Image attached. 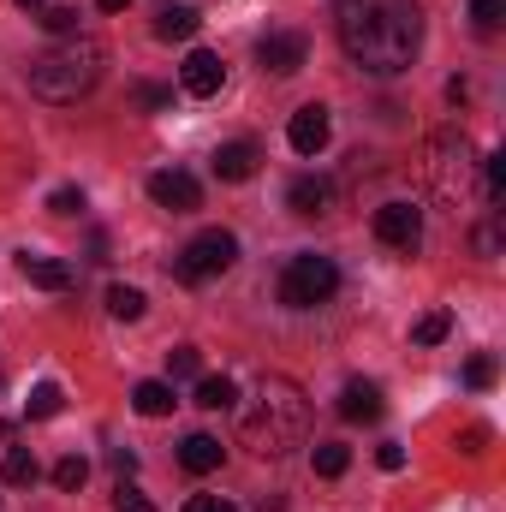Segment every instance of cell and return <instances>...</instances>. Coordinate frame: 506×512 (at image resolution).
<instances>
[{"instance_id": "obj_1", "label": "cell", "mask_w": 506, "mask_h": 512, "mask_svg": "<svg viewBox=\"0 0 506 512\" xmlns=\"http://www.w3.org/2000/svg\"><path fill=\"white\" fill-rule=\"evenodd\" d=\"M334 30L352 66L376 72V78H399L417 60L423 42V12L417 0H334Z\"/></svg>"}, {"instance_id": "obj_32", "label": "cell", "mask_w": 506, "mask_h": 512, "mask_svg": "<svg viewBox=\"0 0 506 512\" xmlns=\"http://www.w3.org/2000/svg\"><path fill=\"white\" fill-rule=\"evenodd\" d=\"M465 382L471 387H495V358H471V364H465Z\"/></svg>"}, {"instance_id": "obj_37", "label": "cell", "mask_w": 506, "mask_h": 512, "mask_svg": "<svg viewBox=\"0 0 506 512\" xmlns=\"http://www.w3.org/2000/svg\"><path fill=\"white\" fill-rule=\"evenodd\" d=\"M114 471H120V477H131V471H137V453H126V447H114Z\"/></svg>"}, {"instance_id": "obj_30", "label": "cell", "mask_w": 506, "mask_h": 512, "mask_svg": "<svg viewBox=\"0 0 506 512\" xmlns=\"http://www.w3.org/2000/svg\"><path fill=\"white\" fill-rule=\"evenodd\" d=\"M48 209H54V215H78V209H84V191H78V185H60V191L48 197Z\"/></svg>"}, {"instance_id": "obj_29", "label": "cell", "mask_w": 506, "mask_h": 512, "mask_svg": "<svg viewBox=\"0 0 506 512\" xmlns=\"http://www.w3.org/2000/svg\"><path fill=\"white\" fill-rule=\"evenodd\" d=\"M167 370H173V376H197V370H203V352H197V346H173V352H167Z\"/></svg>"}, {"instance_id": "obj_5", "label": "cell", "mask_w": 506, "mask_h": 512, "mask_svg": "<svg viewBox=\"0 0 506 512\" xmlns=\"http://www.w3.org/2000/svg\"><path fill=\"white\" fill-rule=\"evenodd\" d=\"M340 292V268H334V256H292L286 268H280V304L286 310H316V304H328Z\"/></svg>"}, {"instance_id": "obj_7", "label": "cell", "mask_w": 506, "mask_h": 512, "mask_svg": "<svg viewBox=\"0 0 506 512\" xmlns=\"http://www.w3.org/2000/svg\"><path fill=\"white\" fill-rule=\"evenodd\" d=\"M149 197H155V209H167V215H191V209H203V185H197L185 167H161V173H149Z\"/></svg>"}, {"instance_id": "obj_35", "label": "cell", "mask_w": 506, "mask_h": 512, "mask_svg": "<svg viewBox=\"0 0 506 512\" xmlns=\"http://www.w3.org/2000/svg\"><path fill=\"white\" fill-rule=\"evenodd\" d=\"M179 512H239V507H233V501H221V495H191Z\"/></svg>"}, {"instance_id": "obj_24", "label": "cell", "mask_w": 506, "mask_h": 512, "mask_svg": "<svg viewBox=\"0 0 506 512\" xmlns=\"http://www.w3.org/2000/svg\"><path fill=\"white\" fill-rule=\"evenodd\" d=\"M471 24H477L483 36H495L506 24V0H471Z\"/></svg>"}, {"instance_id": "obj_6", "label": "cell", "mask_w": 506, "mask_h": 512, "mask_svg": "<svg viewBox=\"0 0 506 512\" xmlns=\"http://www.w3.org/2000/svg\"><path fill=\"white\" fill-rule=\"evenodd\" d=\"M239 262V239L227 233V227H209V233H197L185 251H179V280H215V274H227Z\"/></svg>"}, {"instance_id": "obj_2", "label": "cell", "mask_w": 506, "mask_h": 512, "mask_svg": "<svg viewBox=\"0 0 506 512\" xmlns=\"http://www.w3.org/2000/svg\"><path fill=\"white\" fill-rule=\"evenodd\" d=\"M310 435V399L292 376H262L256 382V399L239 417V441L251 447L256 459H280L292 447H304Z\"/></svg>"}, {"instance_id": "obj_22", "label": "cell", "mask_w": 506, "mask_h": 512, "mask_svg": "<svg viewBox=\"0 0 506 512\" xmlns=\"http://www.w3.org/2000/svg\"><path fill=\"white\" fill-rule=\"evenodd\" d=\"M233 399H239V387L227 382V376H203V382H197V405H203V411H227Z\"/></svg>"}, {"instance_id": "obj_28", "label": "cell", "mask_w": 506, "mask_h": 512, "mask_svg": "<svg viewBox=\"0 0 506 512\" xmlns=\"http://www.w3.org/2000/svg\"><path fill=\"white\" fill-rule=\"evenodd\" d=\"M501 185H506V155H489V161H483V197L501 203Z\"/></svg>"}, {"instance_id": "obj_12", "label": "cell", "mask_w": 506, "mask_h": 512, "mask_svg": "<svg viewBox=\"0 0 506 512\" xmlns=\"http://www.w3.org/2000/svg\"><path fill=\"white\" fill-rule=\"evenodd\" d=\"M18 274H24L30 286H42V292H66V286H72V262L42 256V251H24V256H18Z\"/></svg>"}, {"instance_id": "obj_14", "label": "cell", "mask_w": 506, "mask_h": 512, "mask_svg": "<svg viewBox=\"0 0 506 512\" xmlns=\"http://www.w3.org/2000/svg\"><path fill=\"white\" fill-rule=\"evenodd\" d=\"M328 203H334V185L316 179V173H304V179L286 185V209L292 215H328Z\"/></svg>"}, {"instance_id": "obj_27", "label": "cell", "mask_w": 506, "mask_h": 512, "mask_svg": "<svg viewBox=\"0 0 506 512\" xmlns=\"http://www.w3.org/2000/svg\"><path fill=\"white\" fill-rule=\"evenodd\" d=\"M84 477H90V465H84L78 453H66V459L54 465V483H60V489H84Z\"/></svg>"}, {"instance_id": "obj_36", "label": "cell", "mask_w": 506, "mask_h": 512, "mask_svg": "<svg viewBox=\"0 0 506 512\" xmlns=\"http://www.w3.org/2000/svg\"><path fill=\"white\" fill-rule=\"evenodd\" d=\"M477 251L495 256V251H501V233H495V227H477Z\"/></svg>"}, {"instance_id": "obj_26", "label": "cell", "mask_w": 506, "mask_h": 512, "mask_svg": "<svg viewBox=\"0 0 506 512\" xmlns=\"http://www.w3.org/2000/svg\"><path fill=\"white\" fill-rule=\"evenodd\" d=\"M411 340H417V346H441V340H447V310H429V316L411 328Z\"/></svg>"}, {"instance_id": "obj_23", "label": "cell", "mask_w": 506, "mask_h": 512, "mask_svg": "<svg viewBox=\"0 0 506 512\" xmlns=\"http://www.w3.org/2000/svg\"><path fill=\"white\" fill-rule=\"evenodd\" d=\"M0 477H6L12 489H24V483H36V453H24V447H12V453H6V465H0Z\"/></svg>"}, {"instance_id": "obj_9", "label": "cell", "mask_w": 506, "mask_h": 512, "mask_svg": "<svg viewBox=\"0 0 506 512\" xmlns=\"http://www.w3.org/2000/svg\"><path fill=\"white\" fill-rule=\"evenodd\" d=\"M256 60H262L274 78H292V72L310 60V42H304L298 30H268V36L256 42Z\"/></svg>"}, {"instance_id": "obj_25", "label": "cell", "mask_w": 506, "mask_h": 512, "mask_svg": "<svg viewBox=\"0 0 506 512\" xmlns=\"http://www.w3.org/2000/svg\"><path fill=\"white\" fill-rule=\"evenodd\" d=\"M36 24H42L48 36H72V30H78V12H72V6H42Z\"/></svg>"}, {"instance_id": "obj_10", "label": "cell", "mask_w": 506, "mask_h": 512, "mask_svg": "<svg viewBox=\"0 0 506 512\" xmlns=\"http://www.w3.org/2000/svg\"><path fill=\"white\" fill-rule=\"evenodd\" d=\"M221 84H227V66H221V54H209V48H191L185 54V66H179V90L185 96H221Z\"/></svg>"}, {"instance_id": "obj_38", "label": "cell", "mask_w": 506, "mask_h": 512, "mask_svg": "<svg viewBox=\"0 0 506 512\" xmlns=\"http://www.w3.org/2000/svg\"><path fill=\"white\" fill-rule=\"evenodd\" d=\"M96 6H102V12H120V6H126V0H96Z\"/></svg>"}, {"instance_id": "obj_21", "label": "cell", "mask_w": 506, "mask_h": 512, "mask_svg": "<svg viewBox=\"0 0 506 512\" xmlns=\"http://www.w3.org/2000/svg\"><path fill=\"white\" fill-rule=\"evenodd\" d=\"M149 310V298L137 292V286H108V316H120V322H137Z\"/></svg>"}, {"instance_id": "obj_17", "label": "cell", "mask_w": 506, "mask_h": 512, "mask_svg": "<svg viewBox=\"0 0 506 512\" xmlns=\"http://www.w3.org/2000/svg\"><path fill=\"white\" fill-rule=\"evenodd\" d=\"M197 24H203V18H197L191 6H161V12H155V36H161V42H191Z\"/></svg>"}, {"instance_id": "obj_8", "label": "cell", "mask_w": 506, "mask_h": 512, "mask_svg": "<svg viewBox=\"0 0 506 512\" xmlns=\"http://www.w3.org/2000/svg\"><path fill=\"white\" fill-rule=\"evenodd\" d=\"M376 239L393 251H417L423 245V209L417 203H381L376 209Z\"/></svg>"}, {"instance_id": "obj_13", "label": "cell", "mask_w": 506, "mask_h": 512, "mask_svg": "<svg viewBox=\"0 0 506 512\" xmlns=\"http://www.w3.org/2000/svg\"><path fill=\"white\" fill-rule=\"evenodd\" d=\"M256 167H262V149H256V143H245V137L215 149V179H227V185H245Z\"/></svg>"}, {"instance_id": "obj_33", "label": "cell", "mask_w": 506, "mask_h": 512, "mask_svg": "<svg viewBox=\"0 0 506 512\" xmlns=\"http://www.w3.org/2000/svg\"><path fill=\"white\" fill-rule=\"evenodd\" d=\"M167 102H173L167 84H137V108H167Z\"/></svg>"}, {"instance_id": "obj_15", "label": "cell", "mask_w": 506, "mask_h": 512, "mask_svg": "<svg viewBox=\"0 0 506 512\" xmlns=\"http://www.w3.org/2000/svg\"><path fill=\"white\" fill-rule=\"evenodd\" d=\"M340 417H346V423H376L381 417V387L376 382H346V393H340Z\"/></svg>"}, {"instance_id": "obj_11", "label": "cell", "mask_w": 506, "mask_h": 512, "mask_svg": "<svg viewBox=\"0 0 506 512\" xmlns=\"http://www.w3.org/2000/svg\"><path fill=\"white\" fill-rule=\"evenodd\" d=\"M328 131H334L328 108H322V102H304V108L292 114V126H286V143H292L298 155H322V149H328Z\"/></svg>"}, {"instance_id": "obj_20", "label": "cell", "mask_w": 506, "mask_h": 512, "mask_svg": "<svg viewBox=\"0 0 506 512\" xmlns=\"http://www.w3.org/2000/svg\"><path fill=\"white\" fill-rule=\"evenodd\" d=\"M60 405H66V393H60V387L36 382V387H30V399H24V417H36V423H42V417H60Z\"/></svg>"}, {"instance_id": "obj_4", "label": "cell", "mask_w": 506, "mask_h": 512, "mask_svg": "<svg viewBox=\"0 0 506 512\" xmlns=\"http://www.w3.org/2000/svg\"><path fill=\"white\" fill-rule=\"evenodd\" d=\"M423 173H429L435 197L459 209V203L471 197V173H477L471 137H465V131H435V137H429V155H423Z\"/></svg>"}, {"instance_id": "obj_18", "label": "cell", "mask_w": 506, "mask_h": 512, "mask_svg": "<svg viewBox=\"0 0 506 512\" xmlns=\"http://www.w3.org/2000/svg\"><path fill=\"white\" fill-rule=\"evenodd\" d=\"M131 405H137V417H167L179 399H173V387L167 382H137L131 387Z\"/></svg>"}, {"instance_id": "obj_3", "label": "cell", "mask_w": 506, "mask_h": 512, "mask_svg": "<svg viewBox=\"0 0 506 512\" xmlns=\"http://www.w3.org/2000/svg\"><path fill=\"white\" fill-rule=\"evenodd\" d=\"M102 72H108V48L96 42V36H54L36 60H30V90L42 96V102H78V96H90L96 84H102Z\"/></svg>"}, {"instance_id": "obj_34", "label": "cell", "mask_w": 506, "mask_h": 512, "mask_svg": "<svg viewBox=\"0 0 506 512\" xmlns=\"http://www.w3.org/2000/svg\"><path fill=\"white\" fill-rule=\"evenodd\" d=\"M376 465H381V471H405V447H399V441H381Z\"/></svg>"}, {"instance_id": "obj_19", "label": "cell", "mask_w": 506, "mask_h": 512, "mask_svg": "<svg viewBox=\"0 0 506 512\" xmlns=\"http://www.w3.org/2000/svg\"><path fill=\"white\" fill-rule=\"evenodd\" d=\"M316 477H346V465H352V447L346 441H316Z\"/></svg>"}, {"instance_id": "obj_31", "label": "cell", "mask_w": 506, "mask_h": 512, "mask_svg": "<svg viewBox=\"0 0 506 512\" xmlns=\"http://www.w3.org/2000/svg\"><path fill=\"white\" fill-rule=\"evenodd\" d=\"M114 507H120V512H155V501H149L143 489H131V483H120V495H114Z\"/></svg>"}, {"instance_id": "obj_39", "label": "cell", "mask_w": 506, "mask_h": 512, "mask_svg": "<svg viewBox=\"0 0 506 512\" xmlns=\"http://www.w3.org/2000/svg\"><path fill=\"white\" fill-rule=\"evenodd\" d=\"M18 6H30V12H42V6H48V0H18Z\"/></svg>"}, {"instance_id": "obj_16", "label": "cell", "mask_w": 506, "mask_h": 512, "mask_svg": "<svg viewBox=\"0 0 506 512\" xmlns=\"http://www.w3.org/2000/svg\"><path fill=\"white\" fill-rule=\"evenodd\" d=\"M179 465H185L191 477L221 471V441H215V435H185V441H179Z\"/></svg>"}]
</instances>
